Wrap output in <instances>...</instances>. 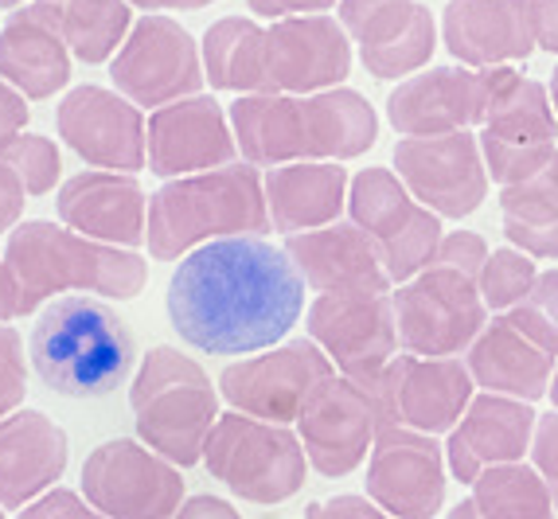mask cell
<instances>
[{"label":"cell","mask_w":558,"mask_h":519,"mask_svg":"<svg viewBox=\"0 0 558 519\" xmlns=\"http://www.w3.org/2000/svg\"><path fill=\"white\" fill-rule=\"evenodd\" d=\"M488 242L481 239V234L473 231H453L441 239L438 246V258H434V266H446V269H461L465 278L481 281V269L484 262H488Z\"/></svg>","instance_id":"cell-40"},{"label":"cell","mask_w":558,"mask_h":519,"mask_svg":"<svg viewBox=\"0 0 558 519\" xmlns=\"http://www.w3.org/2000/svg\"><path fill=\"white\" fill-rule=\"evenodd\" d=\"M4 321H16V309H12L9 274H4V258H0V325H4Z\"/></svg>","instance_id":"cell-50"},{"label":"cell","mask_w":558,"mask_h":519,"mask_svg":"<svg viewBox=\"0 0 558 519\" xmlns=\"http://www.w3.org/2000/svg\"><path fill=\"white\" fill-rule=\"evenodd\" d=\"M441 36L461 67H508L535 51L531 0H449Z\"/></svg>","instance_id":"cell-27"},{"label":"cell","mask_w":558,"mask_h":519,"mask_svg":"<svg viewBox=\"0 0 558 519\" xmlns=\"http://www.w3.org/2000/svg\"><path fill=\"white\" fill-rule=\"evenodd\" d=\"M130 4L145 12H196V9H207L211 0H130Z\"/></svg>","instance_id":"cell-49"},{"label":"cell","mask_w":558,"mask_h":519,"mask_svg":"<svg viewBox=\"0 0 558 519\" xmlns=\"http://www.w3.org/2000/svg\"><path fill=\"white\" fill-rule=\"evenodd\" d=\"M340 24L375 79H402L429 63L438 28L418 0H340Z\"/></svg>","instance_id":"cell-21"},{"label":"cell","mask_w":558,"mask_h":519,"mask_svg":"<svg viewBox=\"0 0 558 519\" xmlns=\"http://www.w3.org/2000/svg\"><path fill=\"white\" fill-rule=\"evenodd\" d=\"M375 434H379V410L367 387L348 375H332L298 418L308 469H317L328 481L355 473L372 454Z\"/></svg>","instance_id":"cell-17"},{"label":"cell","mask_w":558,"mask_h":519,"mask_svg":"<svg viewBox=\"0 0 558 519\" xmlns=\"http://www.w3.org/2000/svg\"><path fill=\"white\" fill-rule=\"evenodd\" d=\"M0 160L16 172V180L24 184L28 195H47L63 177V157L51 137H39V133H16L0 145Z\"/></svg>","instance_id":"cell-37"},{"label":"cell","mask_w":558,"mask_h":519,"mask_svg":"<svg viewBox=\"0 0 558 519\" xmlns=\"http://www.w3.org/2000/svg\"><path fill=\"white\" fill-rule=\"evenodd\" d=\"M172 519H242V511H234V504L223 496H192Z\"/></svg>","instance_id":"cell-48"},{"label":"cell","mask_w":558,"mask_h":519,"mask_svg":"<svg viewBox=\"0 0 558 519\" xmlns=\"http://www.w3.org/2000/svg\"><path fill=\"white\" fill-rule=\"evenodd\" d=\"M145 137H149V172H157L160 180L234 165V153H239L231 118L211 94H192L153 110Z\"/></svg>","instance_id":"cell-20"},{"label":"cell","mask_w":558,"mask_h":519,"mask_svg":"<svg viewBox=\"0 0 558 519\" xmlns=\"http://www.w3.org/2000/svg\"><path fill=\"white\" fill-rule=\"evenodd\" d=\"M71 442L66 430L44 410H12L0 418V508L20 511L66 473Z\"/></svg>","instance_id":"cell-26"},{"label":"cell","mask_w":558,"mask_h":519,"mask_svg":"<svg viewBox=\"0 0 558 519\" xmlns=\"http://www.w3.org/2000/svg\"><path fill=\"white\" fill-rule=\"evenodd\" d=\"M16 4H24V0H0V9H16Z\"/></svg>","instance_id":"cell-53"},{"label":"cell","mask_w":558,"mask_h":519,"mask_svg":"<svg viewBox=\"0 0 558 519\" xmlns=\"http://www.w3.org/2000/svg\"><path fill=\"white\" fill-rule=\"evenodd\" d=\"M145 113L125 94L106 86H75L56 110V130L90 168L106 172H141L149 165Z\"/></svg>","instance_id":"cell-15"},{"label":"cell","mask_w":558,"mask_h":519,"mask_svg":"<svg viewBox=\"0 0 558 519\" xmlns=\"http://www.w3.org/2000/svg\"><path fill=\"white\" fill-rule=\"evenodd\" d=\"M204 464L246 504H286L305 488L308 457L289 426L251 414H219L204 445Z\"/></svg>","instance_id":"cell-8"},{"label":"cell","mask_w":558,"mask_h":519,"mask_svg":"<svg viewBox=\"0 0 558 519\" xmlns=\"http://www.w3.org/2000/svg\"><path fill=\"white\" fill-rule=\"evenodd\" d=\"M550 106H555V113H558V67H555V74H550Z\"/></svg>","instance_id":"cell-51"},{"label":"cell","mask_w":558,"mask_h":519,"mask_svg":"<svg viewBox=\"0 0 558 519\" xmlns=\"http://www.w3.org/2000/svg\"><path fill=\"white\" fill-rule=\"evenodd\" d=\"M246 4H251V12H258V16L281 20V16H313V12L332 9L336 0H246Z\"/></svg>","instance_id":"cell-47"},{"label":"cell","mask_w":558,"mask_h":519,"mask_svg":"<svg viewBox=\"0 0 558 519\" xmlns=\"http://www.w3.org/2000/svg\"><path fill=\"white\" fill-rule=\"evenodd\" d=\"M547 399L555 402V410H558V367H555V379H550V390H547Z\"/></svg>","instance_id":"cell-52"},{"label":"cell","mask_w":558,"mask_h":519,"mask_svg":"<svg viewBox=\"0 0 558 519\" xmlns=\"http://www.w3.org/2000/svg\"><path fill=\"white\" fill-rule=\"evenodd\" d=\"M262 231H270V207L254 165H223L165 180L149 195L145 246L153 262H180L204 242Z\"/></svg>","instance_id":"cell-5"},{"label":"cell","mask_w":558,"mask_h":519,"mask_svg":"<svg viewBox=\"0 0 558 519\" xmlns=\"http://www.w3.org/2000/svg\"><path fill=\"white\" fill-rule=\"evenodd\" d=\"M28 118H32L28 98H24L20 90H12V86L0 79V145H4L9 137H16V133H24Z\"/></svg>","instance_id":"cell-45"},{"label":"cell","mask_w":558,"mask_h":519,"mask_svg":"<svg viewBox=\"0 0 558 519\" xmlns=\"http://www.w3.org/2000/svg\"><path fill=\"white\" fill-rule=\"evenodd\" d=\"M308 340H317L340 375L363 379L387 367L399 352L395 301L387 297H332L320 293L305 313Z\"/></svg>","instance_id":"cell-18"},{"label":"cell","mask_w":558,"mask_h":519,"mask_svg":"<svg viewBox=\"0 0 558 519\" xmlns=\"http://www.w3.org/2000/svg\"><path fill=\"white\" fill-rule=\"evenodd\" d=\"M348 184L352 180L340 160H293L270 168V177L262 180L270 227L281 234H301L340 222V212L348 207Z\"/></svg>","instance_id":"cell-29"},{"label":"cell","mask_w":558,"mask_h":519,"mask_svg":"<svg viewBox=\"0 0 558 519\" xmlns=\"http://www.w3.org/2000/svg\"><path fill=\"white\" fill-rule=\"evenodd\" d=\"M204 74L211 90L231 94H270L266 71V28L246 16H223L204 32L199 44Z\"/></svg>","instance_id":"cell-33"},{"label":"cell","mask_w":558,"mask_h":519,"mask_svg":"<svg viewBox=\"0 0 558 519\" xmlns=\"http://www.w3.org/2000/svg\"><path fill=\"white\" fill-rule=\"evenodd\" d=\"M4 274H9L12 309L16 316H28L44 301L71 289L133 301L149 281V262L137 251L86 239L71 227H56L51 219H24L9 231Z\"/></svg>","instance_id":"cell-3"},{"label":"cell","mask_w":558,"mask_h":519,"mask_svg":"<svg viewBox=\"0 0 558 519\" xmlns=\"http://www.w3.org/2000/svg\"><path fill=\"white\" fill-rule=\"evenodd\" d=\"M535 281H539V266H535V258L523 254V251H515V246H500V251L488 254L476 286H481L484 305L493 309V313H512L523 297L531 293Z\"/></svg>","instance_id":"cell-36"},{"label":"cell","mask_w":558,"mask_h":519,"mask_svg":"<svg viewBox=\"0 0 558 519\" xmlns=\"http://www.w3.org/2000/svg\"><path fill=\"white\" fill-rule=\"evenodd\" d=\"M395 168L410 195L441 219H469L488 200V168L481 141L469 130L446 137H402Z\"/></svg>","instance_id":"cell-14"},{"label":"cell","mask_w":558,"mask_h":519,"mask_svg":"<svg viewBox=\"0 0 558 519\" xmlns=\"http://www.w3.org/2000/svg\"><path fill=\"white\" fill-rule=\"evenodd\" d=\"M168 325L207 355L274 348L305 313V278L286 246L234 234L196 246L177 262L165 293Z\"/></svg>","instance_id":"cell-1"},{"label":"cell","mask_w":558,"mask_h":519,"mask_svg":"<svg viewBox=\"0 0 558 519\" xmlns=\"http://www.w3.org/2000/svg\"><path fill=\"white\" fill-rule=\"evenodd\" d=\"M16 519H106V516L86 504L83 492L59 488V484H56V488L44 492L39 500H32L28 508H20Z\"/></svg>","instance_id":"cell-41"},{"label":"cell","mask_w":558,"mask_h":519,"mask_svg":"<svg viewBox=\"0 0 558 519\" xmlns=\"http://www.w3.org/2000/svg\"><path fill=\"white\" fill-rule=\"evenodd\" d=\"M348 215L360 231L372 234L387 278L395 286L418 278L434 266L441 246V215L418 204L395 168H363L348 184Z\"/></svg>","instance_id":"cell-9"},{"label":"cell","mask_w":558,"mask_h":519,"mask_svg":"<svg viewBox=\"0 0 558 519\" xmlns=\"http://www.w3.org/2000/svg\"><path fill=\"white\" fill-rule=\"evenodd\" d=\"M535 422L539 414L531 410V402L481 390L473 395L461 422L446 434V469L453 473V481L473 484L484 469L523 461L531 454Z\"/></svg>","instance_id":"cell-24"},{"label":"cell","mask_w":558,"mask_h":519,"mask_svg":"<svg viewBox=\"0 0 558 519\" xmlns=\"http://www.w3.org/2000/svg\"><path fill=\"white\" fill-rule=\"evenodd\" d=\"M270 94H320L352 74V39L332 16H281L266 28Z\"/></svg>","instance_id":"cell-19"},{"label":"cell","mask_w":558,"mask_h":519,"mask_svg":"<svg viewBox=\"0 0 558 519\" xmlns=\"http://www.w3.org/2000/svg\"><path fill=\"white\" fill-rule=\"evenodd\" d=\"M28 355L44 387L63 399H106L130 379L137 343L118 313L94 297H59L32 328Z\"/></svg>","instance_id":"cell-4"},{"label":"cell","mask_w":558,"mask_h":519,"mask_svg":"<svg viewBox=\"0 0 558 519\" xmlns=\"http://www.w3.org/2000/svg\"><path fill=\"white\" fill-rule=\"evenodd\" d=\"M219 399L223 395L192 355L157 343L141 355L130 383L137 442L157 449L177 469H192L204 461V445L219 422Z\"/></svg>","instance_id":"cell-6"},{"label":"cell","mask_w":558,"mask_h":519,"mask_svg":"<svg viewBox=\"0 0 558 519\" xmlns=\"http://www.w3.org/2000/svg\"><path fill=\"white\" fill-rule=\"evenodd\" d=\"M391 379L399 426L429 437L449 434L476 395L473 375L457 355H449V360H422V355L410 352L395 355Z\"/></svg>","instance_id":"cell-28"},{"label":"cell","mask_w":558,"mask_h":519,"mask_svg":"<svg viewBox=\"0 0 558 519\" xmlns=\"http://www.w3.org/2000/svg\"><path fill=\"white\" fill-rule=\"evenodd\" d=\"M531 28L535 47L558 56V0H531Z\"/></svg>","instance_id":"cell-46"},{"label":"cell","mask_w":558,"mask_h":519,"mask_svg":"<svg viewBox=\"0 0 558 519\" xmlns=\"http://www.w3.org/2000/svg\"><path fill=\"white\" fill-rule=\"evenodd\" d=\"M531 464H535V473L547 481L550 496H555V504H558V410L539 414V422H535V437H531Z\"/></svg>","instance_id":"cell-42"},{"label":"cell","mask_w":558,"mask_h":519,"mask_svg":"<svg viewBox=\"0 0 558 519\" xmlns=\"http://www.w3.org/2000/svg\"><path fill=\"white\" fill-rule=\"evenodd\" d=\"M83 496L106 519H172L184 504V476L133 437H113L83 461Z\"/></svg>","instance_id":"cell-12"},{"label":"cell","mask_w":558,"mask_h":519,"mask_svg":"<svg viewBox=\"0 0 558 519\" xmlns=\"http://www.w3.org/2000/svg\"><path fill=\"white\" fill-rule=\"evenodd\" d=\"M32 9L56 28L71 56L90 67L118 56L133 28L130 0H32Z\"/></svg>","instance_id":"cell-32"},{"label":"cell","mask_w":558,"mask_h":519,"mask_svg":"<svg viewBox=\"0 0 558 519\" xmlns=\"http://www.w3.org/2000/svg\"><path fill=\"white\" fill-rule=\"evenodd\" d=\"M28 395V371H24V343L16 328L0 325V418L24 407Z\"/></svg>","instance_id":"cell-39"},{"label":"cell","mask_w":558,"mask_h":519,"mask_svg":"<svg viewBox=\"0 0 558 519\" xmlns=\"http://www.w3.org/2000/svg\"><path fill=\"white\" fill-rule=\"evenodd\" d=\"M488 110V67H434L410 74L387 98V121L402 137H446L473 130Z\"/></svg>","instance_id":"cell-22"},{"label":"cell","mask_w":558,"mask_h":519,"mask_svg":"<svg viewBox=\"0 0 558 519\" xmlns=\"http://www.w3.org/2000/svg\"><path fill=\"white\" fill-rule=\"evenodd\" d=\"M0 519H4V508H0Z\"/></svg>","instance_id":"cell-54"},{"label":"cell","mask_w":558,"mask_h":519,"mask_svg":"<svg viewBox=\"0 0 558 519\" xmlns=\"http://www.w3.org/2000/svg\"><path fill=\"white\" fill-rule=\"evenodd\" d=\"M469 500H461L446 519H555V496L535 464H496L469 484Z\"/></svg>","instance_id":"cell-34"},{"label":"cell","mask_w":558,"mask_h":519,"mask_svg":"<svg viewBox=\"0 0 558 519\" xmlns=\"http://www.w3.org/2000/svg\"><path fill=\"white\" fill-rule=\"evenodd\" d=\"M336 375V363L325 355L317 340H286L266 348V355H251L219 375V395L239 414L262 418L274 426H289L305 414L317 390Z\"/></svg>","instance_id":"cell-11"},{"label":"cell","mask_w":558,"mask_h":519,"mask_svg":"<svg viewBox=\"0 0 558 519\" xmlns=\"http://www.w3.org/2000/svg\"><path fill=\"white\" fill-rule=\"evenodd\" d=\"M305 519H395V516H387L367 496H332V500L308 504Z\"/></svg>","instance_id":"cell-43"},{"label":"cell","mask_w":558,"mask_h":519,"mask_svg":"<svg viewBox=\"0 0 558 519\" xmlns=\"http://www.w3.org/2000/svg\"><path fill=\"white\" fill-rule=\"evenodd\" d=\"M227 118L242 160L254 168L355 160L379 137L375 106L348 86L320 94H239Z\"/></svg>","instance_id":"cell-2"},{"label":"cell","mask_w":558,"mask_h":519,"mask_svg":"<svg viewBox=\"0 0 558 519\" xmlns=\"http://www.w3.org/2000/svg\"><path fill=\"white\" fill-rule=\"evenodd\" d=\"M363 488L387 516L434 519L446 504V445L407 426L379 430Z\"/></svg>","instance_id":"cell-16"},{"label":"cell","mask_w":558,"mask_h":519,"mask_svg":"<svg viewBox=\"0 0 558 519\" xmlns=\"http://www.w3.org/2000/svg\"><path fill=\"white\" fill-rule=\"evenodd\" d=\"M286 254L308 289L332 297H387L395 281L379 258L372 234L355 222H328L317 231H301L286 239Z\"/></svg>","instance_id":"cell-23"},{"label":"cell","mask_w":558,"mask_h":519,"mask_svg":"<svg viewBox=\"0 0 558 519\" xmlns=\"http://www.w3.org/2000/svg\"><path fill=\"white\" fill-rule=\"evenodd\" d=\"M56 212L63 227L86 234V239L137 251L145 242V222H149V195L130 172L90 168L59 188Z\"/></svg>","instance_id":"cell-25"},{"label":"cell","mask_w":558,"mask_h":519,"mask_svg":"<svg viewBox=\"0 0 558 519\" xmlns=\"http://www.w3.org/2000/svg\"><path fill=\"white\" fill-rule=\"evenodd\" d=\"M465 367L481 390L520 402H539L555 379V355H547L523 333H515L508 316H496L481 328V336L469 343Z\"/></svg>","instance_id":"cell-30"},{"label":"cell","mask_w":558,"mask_h":519,"mask_svg":"<svg viewBox=\"0 0 558 519\" xmlns=\"http://www.w3.org/2000/svg\"><path fill=\"white\" fill-rule=\"evenodd\" d=\"M504 234L531 258H558V153L531 180L500 188Z\"/></svg>","instance_id":"cell-35"},{"label":"cell","mask_w":558,"mask_h":519,"mask_svg":"<svg viewBox=\"0 0 558 519\" xmlns=\"http://www.w3.org/2000/svg\"><path fill=\"white\" fill-rule=\"evenodd\" d=\"M399 343L422 360H449L469 352V343L488 325L481 286L461 269L429 266L391 293Z\"/></svg>","instance_id":"cell-10"},{"label":"cell","mask_w":558,"mask_h":519,"mask_svg":"<svg viewBox=\"0 0 558 519\" xmlns=\"http://www.w3.org/2000/svg\"><path fill=\"white\" fill-rule=\"evenodd\" d=\"M24 204H28V192L16 180V172L0 160V234L16 227L20 215H24Z\"/></svg>","instance_id":"cell-44"},{"label":"cell","mask_w":558,"mask_h":519,"mask_svg":"<svg viewBox=\"0 0 558 519\" xmlns=\"http://www.w3.org/2000/svg\"><path fill=\"white\" fill-rule=\"evenodd\" d=\"M504 316H508V325L527 336L535 348H543L547 355H558V269L539 274V281L531 286V293L523 297L512 313H504Z\"/></svg>","instance_id":"cell-38"},{"label":"cell","mask_w":558,"mask_h":519,"mask_svg":"<svg viewBox=\"0 0 558 519\" xmlns=\"http://www.w3.org/2000/svg\"><path fill=\"white\" fill-rule=\"evenodd\" d=\"M0 79L28 102H44L71 83V51L32 4L0 28Z\"/></svg>","instance_id":"cell-31"},{"label":"cell","mask_w":558,"mask_h":519,"mask_svg":"<svg viewBox=\"0 0 558 519\" xmlns=\"http://www.w3.org/2000/svg\"><path fill=\"white\" fill-rule=\"evenodd\" d=\"M113 90L125 94L133 106H160L192 98L204 90V56L192 32L180 28L172 16H141L130 28L118 56L110 59Z\"/></svg>","instance_id":"cell-13"},{"label":"cell","mask_w":558,"mask_h":519,"mask_svg":"<svg viewBox=\"0 0 558 519\" xmlns=\"http://www.w3.org/2000/svg\"><path fill=\"white\" fill-rule=\"evenodd\" d=\"M481 153L488 180L523 184L558 153V113L550 90L523 79L512 63L488 67V110L481 121Z\"/></svg>","instance_id":"cell-7"}]
</instances>
